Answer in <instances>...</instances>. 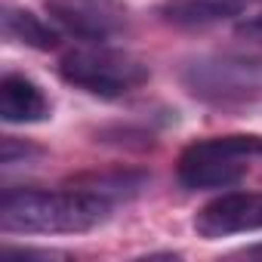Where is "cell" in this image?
I'll return each instance as SVG.
<instances>
[{
	"mask_svg": "<svg viewBox=\"0 0 262 262\" xmlns=\"http://www.w3.org/2000/svg\"><path fill=\"white\" fill-rule=\"evenodd\" d=\"M262 167V136H210L191 142L176 164V176L188 191L231 188Z\"/></svg>",
	"mask_w": 262,
	"mask_h": 262,
	"instance_id": "2",
	"label": "cell"
},
{
	"mask_svg": "<svg viewBox=\"0 0 262 262\" xmlns=\"http://www.w3.org/2000/svg\"><path fill=\"white\" fill-rule=\"evenodd\" d=\"M111 216V198L96 188H7L0 198V228L7 234H80Z\"/></svg>",
	"mask_w": 262,
	"mask_h": 262,
	"instance_id": "1",
	"label": "cell"
},
{
	"mask_svg": "<svg viewBox=\"0 0 262 262\" xmlns=\"http://www.w3.org/2000/svg\"><path fill=\"white\" fill-rule=\"evenodd\" d=\"M244 256H262V244H256V247H247V250H244Z\"/></svg>",
	"mask_w": 262,
	"mask_h": 262,
	"instance_id": "12",
	"label": "cell"
},
{
	"mask_svg": "<svg viewBox=\"0 0 262 262\" xmlns=\"http://www.w3.org/2000/svg\"><path fill=\"white\" fill-rule=\"evenodd\" d=\"M4 37L13 43H25L31 50H53L59 43V34L31 10L22 7H4Z\"/></svg>",
	"mask_w": 262,
	"mask_h": 262,
	"instance_id": "8",
	"label": "cell"
},
{
	"mask_svg": "<svg viewBox=\"0 0 262 262\" xmlns=\"http://www.w3.org/2000/svg\"><path fill=\"white\" fill-rule=\"evenodd\" d=\"M50 114V99L25 74H4L0 80V117L7 123H37Z\"/></svg>",
	"mask_w": 262,
	"mask_h": 262,
	"instance_id": "7",
	"label": "cell"
},
{
	"mask_svg": "<svg viewBox=\"0 0 262 262\" xmlns=\"http://www.w3.org/2000/svg\"><path fill=\"white\" fill-rule=\"evenodd\" d=\"M241 4H247V0H241Z\"/></svg>",
	"mask_w": 262,
	"mask_h": 262,
	"instance_id": "13",
	"label": "cell"
},
{
	"mask_svg": "<svg viewBox=\"0 0 262 262\" xmlns=\"http://www.w3.org/2000/svg\"><path fill=\"white\" fill-rule=\"evenodd\" d=\"M59 74L74 90H83L99 99H120L145 86L151 71L139 56L126 50L90 43V47L65 53L59 62Z\"/></svg>",
	"mask_w": 262,
	"mask_h": 262,
	"instance_id": "4",
	"label": "cell"
},
{
	"mask_svg": "<svg viewBox=\"0 0 262 262\" xmlns=\"http://www.w3.org/2000/svg\"><path fill=\"white\" fill-rule=\"evenodd\" d=\"M7 256H16V259H34V256H37V259H62L65 253H59V250H28V247H25V250H13V247H10Z\"/></svg>",
	"mask_w": 262,
	"mask_h": 262,
	"instance_id": "10",
	"label": "cell"
},
{
	"mask_svg": "<svg viewBox=\"0 0 262 262\" xmlns=\"http://www.w3.org/2000/svg\"><path fill=\"white\" fill-rule=\"evenodd\" d=\"M241 34H247V37H256V40H262V13H259V16H253V19H247V22L241 25Z\"/></svg>",
	"mask_w": 262,
	"mask_h": 262,
	"instance_id": "11",
	"label": "cell"
},
{
	"mask_svg": "<svg viewBox=\"0 0 262 262\" xmlns=\"http://www.w3.org/2000/svg\"><path fill=\"white\" fill-rule=\"evenodd\" d=\"M241 10V0H173L170 7H164V16L176 25H213L237 16Z\"/></svg>",
	"mask_w": 262,
	"mask_h": 262,
	"instance_id": "9",
	"label": "cell"
},
{
	"mask_svg": "<svg viewBox=\"0 0 262 262\" xmlns=\"http://www.w3.org/2000/svg\"><path fill=\"white\" fill-rule=\"evenodd\" d=\"M47 13L74 37L102 43L126 28V7L120 0H43Z\"/></svg>",
	"mask_w": 262,
	"mask_h": 262,
	"instance_id": "5",
	"label": "cell"
},
{
	"mask_svg": "<svg viewBox=\"0 0 262 262\" xmlns=\"http://www.w3.org/2000/svg\"><path fill=\"white\" fill-rule=\"evenodd\" d=\"M182 86L210 105L262 102V56L253 53H207L182 68Z\"/></svg>",
	"mask_w": 262,
	"mask_h": 262,
	"instance_id": "3",
	"label": "cell"
},
{
	"mask_svg": "<svg viewBox=\"0 0 262 262\" xmlns=\"http://www.w3.org/2000/svg\"><path fill=\"white\" fill-rule=\"evenodd\" d=\"M194 231L207 241L262 231V191H228L210 201L194 216Z\"/></svg>",
	"mask_w": 262,
	"mask_h": 262,
	"instance_id": "6",
	"label": "cell"
}]
</instances>
